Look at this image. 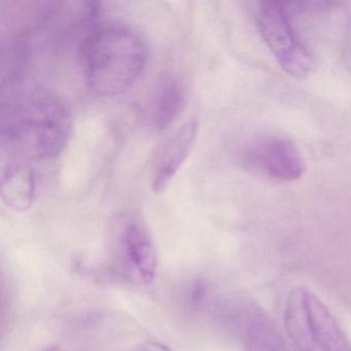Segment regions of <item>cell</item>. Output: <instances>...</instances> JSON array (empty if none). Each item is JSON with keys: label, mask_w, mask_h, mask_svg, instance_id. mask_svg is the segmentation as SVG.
Masks as SVG:
<instances>
[{"label": "cell", "mask_w": 351, "mask_h": 351, "mask_svg": "<svg viewBox=\"0 0 351 351\" xmlns=\"http://www.w3.org/2000/svg\"><path fill=\"white\" fill-rule=\"evenodd\" d=\"M184 102V87L176 77L160 80L143 104V117L156 130L167 128L180 114Z\"/></svg>", "instance_id": "cell-8"}, {"label": "cell", "mask_w": 351, "mask_h": 351, "mask_svg": "<svg viewBox=\"0 0 351 351\" xmlns=\"http://www.w3.org/2000/svg\"><path fill=\"white\" fill-rule=\"evenodd\" d=\"M71 129L69 108L50 90L19 88L10 92L1 104V147L18 161L59 155L71 137Z\"/></svg>", "instance_id": "cell-1"}, {"label": "cell", "mask_w": 351, "mask_h": 351, "mask_svg": "<svg viewBox=\"0 0 351 351\" xmlns=\"http://www.w3.org/2000/svg\"><path fill=\"white\" fill-rule=\"evenodd\" d=\"M45 351H66V350H64V349L59 348V347H53V348H49Z\"/></svg>", "instance_id": "cell-11"}, {"label": "cell", "mask_w": 351, "mask_h": 351, "mask_svg": "<svg viewBox=\"0 0 351 351\" xmlns=\"http://www.w3.org/2000/svg\"><path fill=\"white\" fill-rule=\"evenodd\" d=\"M36 191V172L28 164L15 161L3 170L0 196L8 208L25 213L34 205Z\"/></svg>", "instance_id": "cell-9"}, {"label": "cell", "mask_w": 351, "mask_h": 351, "mask_svg": "<svg viewBox=\"0 0 351 351\" xmlns=\"http://www.w3.org/2000/svg\"><path fill=\"white\" fill-rule=\"evenodd\" d=\"M198 131V122L189 120L164 143L153 166L152 189L154 192H163L169 186L194 147Z\"/></svg>", "instance_id": "cell-6"}, {"label": "cell", "mask_w": 351, "mask_h": 351, "mask_svg": "<svg viewBox=\"0 0 351 351\" xmlns=\"http://www.w3.org/2000/svg\"><path fill=\"white\" fill-rule=\"evenodd\" d=\"M139 351H173L163 343L158 341H147L139 347Z\"/></svg>", "instance_id": "cell-10"}, {"label": "cell", "mask_w": 351, "mask_h": 351, "mask_svg": "<svg viewBox=\"0 0 351 351\" xmlns=\"http://www.w3.org/2000/svg\"><path fill=\"white\" fill-rule=\"evenodd\" d=\"M287 334L300 351H351V343L328 308L308 289L291 291L285 310Z\"/></svg>", "instance_id": "cell-3"}, {"label": "cell", "mask_w": 351, "mask_h": 351, "mask_svg": "<svg viewBox=\"0 0 351 351\" xmlns=\"http://www.w3.org/2000/svg\"><path fill=\"white\" fill-rule=\"evenodd\" d=\"M244 169L263 180L291 182L306 171V163L298 145L283 135H267L254 139L242 152Z\"/></svg>", "instance_id": "cell-5"}, {"label": "cell", "mask_w": 351, "mask_h": 351, "mask_svg": "<svg viewBox=\"0 0 351 351\" xmlns=\"http://www.w3.org/2000/svg\"><path fill=\"white\" fill-rule=\"evenodd\" d=\"M258 34L279 66L291 77H308L315 57L293 25L291 13L280 1H261L254 12Z\"/></svg>", "instance_id": "cell-4"}, {"label": "cell", "mask_w": 351, "mask_h": 351, "mask_svg": "<svg viewBox=\"0 0 351 351\" xmlns=\"http://www.w3.org/2000/svg\"><path fill=\"white\" fill-rule=\"evenodd\" d=\"M121 244L127 264L145 285L155 280L158 268L157 250L147 225L131 219L123 228Z\"/></svg>", "instance_id": "cell-7"}, {"label": "cell", "mask_w": 351, "mask_h": 351, "mask_svg": "<svg viewBox=\"0 0 351 351\" xmlns=\"http://www.w3.org/2000/svg\"><path fill=\"white\" fill-rule=\"evenodd\" d=\"M82 58L89 89L112 97L126 92L141 77L147 61V43L131 26L106 22L90 30Z\"/></svg>", "instance_id": "cell-2"}]
</instances>
